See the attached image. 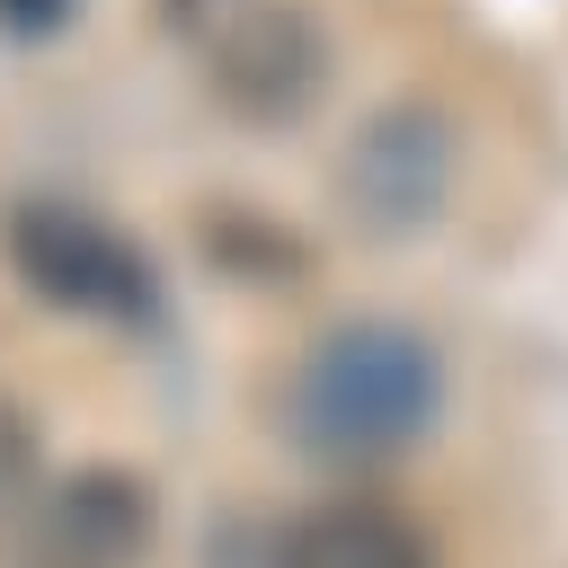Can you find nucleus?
Wrapping results in <instances>:
<instances>
[{
  "instance_id": "3",
  "label": "nucleus",
  "mask_w": 568,
  "mask_h": 568,
  "mask_svg": "<svg viewBox=\"0 0 568 568\" xmlns=\"http://www.w3.org/2000/svg\"><path fill=\"white\" fill-rule=\"evenodd\" d=\"M9 257H18L27 293H44L53 311H80V320H142L151 311V257L115 222H98L89 204L27 195L9 213Z\"/></svg>"
},
{
  "instance_id": "7",
  "label": "nucleus",
  "mask_w": 568,
  "mask_h": 568,
  "mask_svg": "<svg viewBox=\"0 0 568 568\" xmlns=\"http://www.w3.org/2000/svg\"><path fill=\"white\" fill-rule=\"evenodd\" d=\"M18 488H27V426L0 408V506H9Z\"/></svg>"
},
{
  "instance_id": "2",
  "label": "nucleus",
  "mask_w": 568,
  "mask_h": 568,
  "mask_svg": "<svg viewBox=\"0 0 568 568\" xmlns=\"http://www.w3.org/2000/svg\"><path fill=\"white\" fill-rule=\"evenodd\" d=\"M204 89L257 124H284L328 80V36L302 0H169Z\"/></svg>"
},
{
  "instance_id": "5",
  "label": "nucleus",
  "mask_w": 568,
  "mask_h": 568,
  "mask_svg": "<svg viewBox=\"0 0 568 568\" xmlns=\"http://www.w3.org/2000/svg\"><path fill=\"white\" fill-rule=\"evenodd\" d=\"M142 541H151V497L115 470H89L36 515L27 568H124Z\"/></svg>"
},
{
  "instance_id": "4",
  "label": "nucleus",
  "mask_w": 568,
  "mask_h": 568,
  "mask_svg": "<svg viewBox=\"0 0 568 568\" xmlns=\"http://www.w3.org/2000/svg\"><path fill=\"white\" fill-rule=\"evenodd\" d=\"M444 178H453V133L426 115V106H390L355 133L346 151V204L373 222V231H408L444 204Z\"/></svg>"
},
{
  "instance_id": "1",
  "label": "nucleus",
  "mask_w": 568,
  "mask_h": 568,
  "mask_svg": "<svg viewBox=\"0 0 568 568\" xmlns=\"http://www.w3.org/2000/svg\"><path fill=\"white\" fill-rule=\"evenodd\" d=\"M435 399H444V373H435V346L417 328L346 320L302 355L284 417L328 462H382V453H399L435 426Z\"/></svg>"
},
{
  "instance_id": "8",
  "label": "nucleus",
  "mask_w": 568,
  "mask_h": 568,
  "mask_svg": "<svg viewBox=\"0 0 568 568\" xmlns=\"http://www.w3.org/2000/svg\"><path fill=\"white\" fill-rule=\"evenodd\" d=\"M71 18V0H0V27H18V36H53Z\"/></svg>"
},
{
  "instance_id": "6",
  "label": "nucleus",
  "mask_w": 568,
  "mask_h": 568,
  "mask_svg": "<svg viewBox=\"0 0 568 568\" xmlns=\"http://www.w3.org/2000/svg\"><path fill=\"white\" fill-rule=\"evenodd\" d=\"M275 568H435L426 532L382 497H328L284 532Z\"/></svg>"
}]
</instances>
